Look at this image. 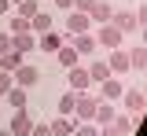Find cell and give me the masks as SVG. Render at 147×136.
<instances>
[{"label":"cell","mask_w":147,"mask_h":136,"mask_svg":"<svg viewBox=\"0 0 147 136\" xmlns=\"http://www.w3.org/2000/svg\"><path fill=\"white\" fill-rule=\"evenodd\" d=\"M88 85H92L88 70H85V66H70V92H85Z\"/></svg>","instance_id":"5bb4252c"},{"label":"cell","mask_w":147,"mask_h":136,"mask_svg":"<svg viewBox=\"0 0 147 136\" xmlns=\"http://www.w3.org/2000/svg\"><path fill=\"white\" fill-rule=\"evenodd\" d=\"M147 66V44H136L129 52V70H144Z\"/></svg>","instance_id":"ffe728a7"},{"label":"cell","mask_w":147,"mask_h":136,"mask_svg":"<svg viewBox=\"0 0 147 136\" xmlns=\"http://www.w3.org/2000/svg\"><path fill=\"white\" fill-rule=\"evenodd\" d=\"M99 136H118V133H114L110 125H99Z\"/></svg>","instance_id":"e575fe53"},{"label":"cell","mask_w":147,"mask_h":136,"mask_svg":"<svg viewBox=\"0 0 147 136\" xmlns=\"http://www.w3.org/2000/svg\"><path fill=\"white\" fill-rule=\"evenodd\" d=\"M121 40H125V33H121L118 26H110V22L96 30V44H99V48H107V52H114V48H121Z\"/></svg>","instance_id":"6da1fadb"},{"label":"cell","mask_w":147,"mask_h":136,"mask_svg":"<svg viewBox=\"0 0 147 136\" xmlns=\"http://www.w3.org/2000/svg\"><path fill=\"white\" fill-rule=\"evenodd\" d=\"M11 48L22 52V55H30V52L37 48V37H33V33H11Z\"/></svg>","instance_id":"9a60e30c"},{"label":"cell","mask_w":147,"mask_h":136,"mask_svg":"<svg viewBox=\"0 0 147 136\" xmlns=\"http://www.w3.org/2000/svg\"><path fill=\"white\" fill-rule=\"evenodd\" d=\"M74 103H77V92L66 88V92L59 96V114H63V118H74Z\"/></svg>","instance_id":"603a6c76"},{"label":"cell","mask_w":147,"mask_h":136,"mask_svg":"<svg viewBox=\"0 0 147 136\" xmlns=\"http://www.w3.org/2000/svg\"><path fill=\"white\" fill-rule=\"evenodd\" d=\"M121 92H125V85L118 77H107V81H99V92H96V99H121Z\"/></svg>","instance_id":"52a82bcc"},{"label":"cell","mask_w":147,"mask_h":136,"mask_svg":"<svg viewBox=\"0 0 147 136\" xmlns=\"http://www.w3.org/2000/svg\"><path fill=\"white\" fill-rule=\"evenodd\" d=\"M37 11H40V4H37V0H22V4H15V15H18V19H26V22L33 19Z\"/></svg>","instance_id":"cb8c5ba5"},{"label":"cell","mask_w":147,"mask_h":136,"mask_svg":"<svg viewBox=\"0 0 147 136\" xmlns=\"http://www.w3.org/2000/svg\"><path fill=\"white\" fill-rule=\"evenodd\" d=\"M11 133L15 136H30L33 133V114H30L26 107H18L15 114H11Z\"/></svg>","instance_id":"5b68a950"},{"label":"cell","mask_w":147,"mask_h":136,"mask_svg":"<svg viewBox=\"0 0 147 136\" xmlns=\"http://www.w3.org/2000/svg\"><path fill=\"white\" fill-rule=\"evenodd\" d=\"M63 44H66V37H63V33H55V30L40 33V40H37V48H40V52H59Z\"/></svg>","instance_id":"7c38bea8"},{"label":"cell","mask_w":147,"mask_h":136,"mask_svg":"<svg viewBox=\"0 0 147 136\" xmlns=\"http://www.w3.org/2000/svg\"><path fill=\"white\" fill-rule=\"evenodd\" d=\"M85 70H88V77H92V85H99V81H107V77H114V74H110V66H107V59H92L88 66H85Z\"/></svg>","instance_id":"30bf717a"},{"label":"cell","mask_w":147,"mask_h":136,"mask_svg":"<svg viewBox=\"0 0 147 136\" xmlns=\"http://www.w3.org/2000/svg\"><path fill=\"white\" fill-rule=\"evenodd\" d=\"M114 114H118V110L110 107L107 99H99V107H96V118H92V121H96V125H110V121H114Z\"/></svg>","instance_id":"d6986e66"},{"label":"cell","mask_w":147,"mask_h":136,"mask_svg":"<svg viewBox=\"0 0 147 136\" xmlns=\"http://www.w3.org/2000/svg\"><path fill=\"white\" fill-rule=\"evenodd\" d=\"M11 7H15L11 0H0V15H11Z\"/></svg>","instance_id":"d6a6232c"},{"label":"cell","mask_w":147,"mask_h":136,"mask_svg":"<svg viewBox=\"0 0 147 136\" xmlns=\"http://www.w3.org/2000/svg\"><path fill=\"white\" fill-rule=\"evenodd\" d=\"M48 30H52V15L48 11H37L30 19V33H48Z\"/></svg>","instance_id":"ac0fdd59"},{"label":"cell","mask_w":147,"mask_h":136,"mask_svg":"<svg viewBox=\"0 0 147 136\" xmlns=\"http://www.w3.org/2000/svg\"><path fill=\"white\" fill-rule=\"evenodd\" d=\"M22 63H26V55H22V52H15V48H11L7 55H0V70H7V74H15L18 66H22Z\"/></svg>","instance_id":"e0dca14e"},{"label":"cell","mask_w":147,"mask_h":136,"mask_svg":"<svg viewBox=\"0 0 147 136\" xmlns=\"http://www.w3.org/2000/svg\"><path fill=\"white\" fill-rule=\"evenodd\" d=\"M30 136H52V125H44V121H33V133Z\"/></svg>","instance_id":"f546056e"},{"label":"cell","mask_w":147,"mask_h":136,"mask_svg":"<svg viewBox=\"0 0 147 136\" xmlns=\"http://www.w3.org/2000/svg\"><path fill=\"white\" fill-rule=\"evenodd\" d=\"M121 103H125L129 114H144V110H147V96L140 92V88H129V92H121Z\"/></svg>","instance_id":"8992f818"},{"label":"cell","mask_w":147,"mask_h":136,"mask_svg":"<svg viewBox=\"0 0 147 136\" xmlns=\"http://www.w3.org/2000/svg\"><path fill=\"white\" fill-rule=\"evenodd\" d=\"M92 4H96V0H74V11H85V15H88Z\"/></svg>","instance_id":"4dcf8cb0"},{"label":"cell","mask_w":147,"mask_h":136,"mask_svg":"<svg viewBox=\"0 0 147 136\" xmlns=\"http://www.w3.org/2000/svg\"><path fill=\"white\" fill-rule=\"evenodd\" d=\"M96 107H99V99H96V96H88V92H77L74 118H77V121H92V118H96Z\"/></svg>","instance_id":"7a4b0ae2"},{"label":"cell","mask_w":147,"mask_h":136,"mask_svg":"<svg viewBox=\"0 0 147 136\" xmlns=\"http://www.w3.org/2000/svg\"><path fill=\"white\" fill-rule=\"evenodd\" d=\"M88 19L99 22V26H107V22L114 19V7H110L107 0H96V4H92V11H88Z\"/></svg>","instance_id":"8fae6325"},{"label":"cell","mask_w":147,"mask_h":136,"mask_svg":"<svg viewBox=\"0 0 147 136\" xmlns=\"http://www.w3.org/2000/svg\"><path fill=\"white\" fill-rule=\"evenodd\" d=\"M107 66H110V74L118 77V74H129V52H121V48H114L107 59Z\"/></svg>","instance_id":"4fadbf2b"},{"label":"cell","mask_w":147,"mask_h":136,"mask_svg":"<svg viewBox=\"0 0 147 136\" xmlns=\"http://www.w3.org/2000/svg\"><path fill=\"white\" fill-rule=\"evenodd\" d=\"M144 44H147V26H144Z\"/></svg>","instance_id":"8d00e7d4"},{"label":"cell","mask_w":147,"mask_h":136,"mask_svg":"<svg viewBox=\"0 0 147 136\" xmlns=\"http://www.w3.org/2000/svg\"><path fill=\"white\" fill-rule=\"evenodd\" d=\"M52 125V136H74V125H77V118H55V121H48Z\"/></svg>","instance_id":"2e32d148"},{"label":"cell","mask_w":147,"mask_h":136,"mask_svg":"<svg viewBox=\"0 0 147 136\" xmlns=\"http://www.w3.org/2000/svg\"><path fill=\"white\" fill-rule=\"evenodd\" d=\"M7 103H11V110H18V107H26V88H11V92H7Z\"/></svg>","instance_id":"484cf974"},{"label":"cell","mask_w":147,"mask_h":136,"mask_svg":"<svg viewBox=\"0 0 147 136\" xmlns=\"http://www.w3.org/2000/svg\"><path fill=\"white\" fill-rule=\"evenodd\" d=\"M55 59H59V66H66V70H70V66H77V63H81V55L74 52L70 44H63V48L55 52Z\"/></svg>","instance_id":"44dd1931"},{"label":"cell","mask_w":147,"mask_h":136,"mask_svg":"<svg viewBox=\"0 0 147 136\" xmlns=\"http://www.w3.org/2000/svg\"><path fill=\"white\" fill-rule=\"evenodd\" d=\"M11 4H22V0H11Z\"/></svg>","instance_id":"74e56055"},{"label":"cell","mask_w":147,"mask_h":136,"mask_svg":"<svg viewBox=\"0 0 147 136\" xmlns=\"http://www.w3.org/2000/svg\"><path fill=\"white\" fill-rule=\"evenodd\" d=\"M136 22H140V26H147V4H140V7H136Z\"/></svg>","instance_id":"1f68e13d"},{"label":"cell","mask_w":147,"mask_h":136,"mask_svg":"<svg viewBox=\"0 0 147 136\" xmlns=\"http://www.w3.org/2000/svg\"><path fill=\"white\" fill-rule=\"evenodd\" d=\"M110 26H118L121 33H132V30H140V22H136V11H114Z\"/></svg>","instance_id":"9c48e42d"},{"label":"cell","mask_w":147,"mask_h":136,"mask_svg":"<svg viewBox=\"0 0 147 136\" xmlns=\"http://www.w3.org/2000/svg\"><path fill=\"white\" fill-rule=\"evenodd\" d=\"M11 77H15V85H18V88H33L37 81H40V70H37L33 63H22V66H18Z\"/></svg>","instance_id":"3957f363"},{"label":"cell","mask_w":147,"mask_h":136,"mask_svg":"<svg viewBox=\"0 0 147 136\" xmlns=\"http://www.w3.org/2000/svg\"><path fill=\"white\" fill-rule=\"evenodd\" d=\"M0 136H15V133H11V129H0Z\"/></svg>","instance_id":"d590c367"},{"label":"cell","mask_w":147,"mask_h":136,"mask_svg":"<svg viewBox=\"0 0 147 136\" xmlns=\"http://www.w3.org/2000/svg\"><path fill=\"white\" fill-rule=\"evenodd\" d=\"M55 7H63V11H74V0H55Z\"/></svg>","instance_id":"836d02e7"},{"label":"cell","mask_w":147,"mask_h":136,"mask_svg":"<svg viewBox=\"0 0 147 136\" xmlns=\"http://www.w3.org/2000/svg\"><path fill=\"white\" fill-rule=\"evenodd\" d=\"M11 88H15V77H11L7 70H0V96H7Z\"/></svg>","instance_id":"83f0119b"},{"label":"cell","mask_w":147,"mask_h":136,"mask_svg":"<svg viewBox=\"0 0 147 136\" xmlns=\"http://www.w3.org/2000/svg\"><path fill=\"white\" fill-rule=\"evenodd\" d=\"M144 77H147V66H144Z\"/></svg>","instance_id":"f35d334b"},{"label":"cell","mask_w":147,"mask_h":136,"mask_svg":"<svg viewBox=\"0 0 147 136\" xmlns=\"http://www.w3.org/2000/svg\"><path fill=\"white\" fill-rule=\"evenodd\" d=\"M7 52H11V33L0 30V55H7Z\"/></svg>","instance_id":"f1b7e54d"},{"label":"cell","mask_w":147,"mask_h":136,"mask_svg":"<svg viewBox=\"0 0 147 136\" xmlns=\"http://www.w3.org/2000/svg\"><path fill=\"white\" fill-rule=\"evenodd\" d=\"M7 33H30V22L18 19V15H11V26H7Z\"/></svg>","instance_id":"4316f807"},{"label":"cell","mask_w":147,"mask_h":136,"mask_svg":"<svg viewBox=\"0 0 147 136\" xmlns=\"http://www.w3.org/2000/svg\"><path fill=\"white\" fill-rule=\"evenodd\" d=\"M70 48H74L81 59H85V55H96V52H99V44H96V37H92V33H74V37H70Z\"/></svg>","instance_id":"277c9868"},{"label":"cell","mask_w":147,"mask_h":136,"mask_svg":"<svg viewBox=\"0 0 147 136\" xmlns=\"http://www.w3.org/2000/svg\"><path fill=\"white\" fill-rule=\"evenodd\" d=\"M110 129H114L118 136H129V133H132V114H114Z\"/></svg>","instance_id":"7402d4cb"},{"label":"cell","mask_w":147,"mask_h":136,"mask_svg":"<svg viewBox=\"0 0 147 136\" xmlns=\"http://www.w3.org/2000/svg\"><path fill=\"white\" fill-rule=\"evenodd\" d=\"M88 26H92V19L88 15H85V11H70V15H66V33H88Z\"/></svg>","instance_id":"ba28073f"},{"label":"cell","mask_w":147,"mask_h":136,"mask_svg":"<svg viewBox=\"0 0 147 136\" xmlns=\"http://www.w3.org/2000/svg\"><path fill=\"white\" fill-rule=\"evenodd\" d=\"M74 136H99V125L96 121H77L74 125Z\"/></svg>","instance_id":"d4e9b609"}]
</instances>
